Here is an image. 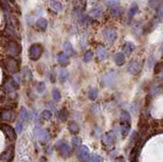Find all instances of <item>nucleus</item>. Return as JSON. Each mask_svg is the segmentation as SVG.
<instances>
[{"mask_svg": "<svg viewBox=\"0 0 163 162\" xmlns=\"http://www.w3.org/2000/svg\"><path fill=\"white\" fill-rule=\"evenodd\" d=\"M42 46L40 44H33L30 48V57H31L32 60H37V59L40 58V56L42 55Z\"/></svg>", "mask_w": 163, "mask_h": 162, "instance_id": "f257e3e1", "label": "nucleus"}, {"mask_svg": "<svg viewBox=\"0 0 163 162\" xmlns=\"http://www.w3.org/2000/svg\"><path fill=\"white\" fill-rule=\"evenodd\" d=\"M91 154H90V150L88 147L82 146L78 151V158L80 162H89Z\"/></svg>", "mask_w": 163, "mask_h": 162, "instance_id": "f03ea898", "label": "nucleus"}, {"mask_svg": "<svg viewBox=\"0 0 163 162\" xmlns=\"http://www.w3.org/2000/svg\"><path fill=\"white\" fill-rule=\"evenodd\" d=\"M56 149H57L63 156H69L70 154V147L65 141H59L56 145Z\"/></svg>", "mask_w": 163, "mask_h": 162, "instance_id": "7ed1b4c3", "label": "nucleus"}, {"mask_svg": "<svg viewBox=\"0 0 163 162\" xmlns=\"http://www.w3.org/2000/svg\"><path fill=\"white\" fill-rule=\"evenodd\" d=\"M1 128H2V130H3V132L5 133V135H6L10 140H12V141H14V140L16 139V131L14 130V128H11L10 126H8V124H3L2 126H1Z\"/></svg>", "mask_w": 163, "mask_h": 162, "instance_id": "20e7f679", "label": "nucleus"}, {"mask_svg": "<svg viewBox=\"0 0 163 162\" xmlns=\"http://www.w3.org/2000/svg\"><path fill=\"white\" fill-rule=\"evenodd\" d=\"M131 131V122H123L120 120V132H121V137L125 138Z\"/></svg>", "mask_w": 163, "mask_h": 162, "instance_id": "39448f33", "label": "nucleus"}, {"mask_svg": "<svg viewBox=\"0 0 163 162\" xmlns=\"http://www.w3.org/2000/svg\"><path fill=\"white\" fill-rule=\"evenodd\" d=\"M5 65H6V68L9 70L10 72H16L18 70V63L14 59L12 58H8L6 61H5Z\"/></svg>", "mask_w": 163, "mask_h": 162, "instance_id": "423d86ee", "label": "nucleus"}, {"mask_svg": "<svg viewBox=\"0 0 163 162\" xmlns=\"http://www.w3.org/2000/svg\"><path fill=\"white\" fill-rule=\"evenodd\" d=\"M104 37H105L106 41L109 43H113L114 40L116 39V33L114 30H106L104 32Z\"/></svg>", "mask_w": 163, "mask_h": 162, "instance_id": "0eeeda50", "label": "nucleus"}, {"mask_svg": "<svg viewBox=\"0 0 163 162\" xmlns=\"http://www.w3.org/2000/svg\"><path fill=\"white\" fill-rule=\"evenodd\" d=\"M135 49H136V46H135L134 44H133V43H131V42L125 43L124 45H123V48H122L123 53L126 54V55H131V54L134 52Z\"/></svg>", "mask_w": 163, "mask_h": 162, "instance_id": "6e6552de", "label": "nucleus"}, {"mask_svg": "<svg viewBox=\"0 0 163 162\" xmlns=\"http://www.w3.org/2000/svg\"><path fill=\"white\" fill-rule=\"evenodd\" d=\"M140 64H139L138 62H136V61H134V62L130 63V65H129V68H127V70H129V72L132 74H138L139 72H140Z\"/></svg>", "mask_w": 163, "mask_h": 162, "instance_id": "1a4fd4ad", "label": "nucleus"}, {"mask_svg": "<svg viewBox=\"0 0 163 162\" xmlns=\"http://www.w3.org/2000/svg\"><path fill=\"white\" fill-rule=\"evenodd\" d=\"M114 142H115V138H114V136H112L111 133H108L107 135H105L104 138H103V143L105 145H107V146L113 145Z\"/></svg>", "mask_w": 163, "mask_h": 162, "instance_id": "9d476101", "label": "nucleus"}, {"mask_svg": "<svg viewBox=\"0 0 163 162\" xmlns=\"http://www.w3.org/2000/svg\"><path fill=\"white\" fill-rule=\"evenodd\" d=\"M58 62L60 63L61 65H66L67 63L69 62V59H68V56H67L66 54L64 52H60V53L58 54Z\"/></svg>", "mask_w": 163, "mask_h": 162, "instance_id": "9b49d317", "label": "nucleus"}, {"mask_svg": "<svg viewBox=\"0 0 163 162\" xmlns=\"http://www.w3.org/2000/svg\"><path fill=\"white\" fill-rule=\"evenodd\" d=\"M50 6L55 10V11H61L63 8L62 4L57 0H50Z\"/></svg>", "mask_w": 163, "mask_h": 162, "instance_id": "f8f14e48", "label": "nucleus"}, {"mask_svg": "<svg viewBox=\"0 0 163 162\" xmlns=\"http://www.w3.org/2000/svg\"><path fill=\"white\" fill-rule=\"evenodd\" d=\"M9 51H10V53L12 54V55H18V53H20V48H18V44L14 42H10L9 43Z\"/></svg>", "mask_w": 163, "mask_h": 162, "instance_id": "ddd939ff", "label": "nucleus"}, {"mask_svg": "<svg viewBox=\"0 0 163 162\" xmlns=\"http://www.w3.org/2000/svg\"><path fill=\"white\" fill-rule=\"evenodd\" d=\"M114 60L117 65H122L124 63V55H123L122 52H118V53L115 54V57H114Z\"/></svg>", "mask_w": 163, "mask_h": 162, "instance_id": "4468645a", "label": "nucleus"}, {"mask_svg": "<svg viewBox=\"0 0 163 162\" xmlns=\"http://www.w3.org/2000/svg\"><path fill=\"white\" fill-rule=\"evenodd\" d=\"M28 119H29V112L26 108H22V110L20 112V122H22L25 124V122Z\"/></svg>", "mask_w": 163, "mask_h": 162, "instance_id": "2eb2a0df", "label": "nucleus"}, {"mask_svg": "<svg viewBox=\"0 0 163 162\" xmlns=\"http://www.w3.org/2000/svg\"><path fill=\"white\" fill-rule=\"evenodd\" d=\"M138 155H139V148L138 147H135L134 149L131 152L130 155V161L131 162H137V159H138Z\"/></svg>", "mask_w": 163, "mask_h": 162, "instance_id": "dca6fc26", "label": "nucleus"}, {"mask_svg": "<svg viewBox=\"0 0 163 162\" xmlns=\"http://www.w3.org/2000/svg\"><path fill=\"white\" fill-rule=\"evenodd\" d=\"M63 48H64V53L66 54L67 56H68V55H72V54H74V48H72V44H70L69 42H65Z\"/></svg>", "mask_w": 163, "mask_h": 162, "instance_id": "f3484780", "label": "nucleus"}, {"mask_svg": "<svg viewBox=\"0 0 163 162\" xmlns=\"http://www.w3.org/2000/svg\"><path fill=\"white\" fill-rule=\"evenodd\" d=\"M68 131L74 135L78 132V126L74 122H70L68 124Z\"/></svg>", "mask_w": 163, "mask_h": 162, "instance_id": "a211bd4d", "label": "nucleus"}, {"mask_svg": "<svg viewBox=\"0 0 163 162\" xmlns=\"http://www.w3.org/2000/svg\"><path fill=\"white\" fill-rule=\"evenodd\" d=\"M36 25H37V27H38L39 29H41V30H45V29H46V28H47L48 23H47V20H45V18H39Z\"/></svg>", "mask_w": 163, "mask_h": 162, "instance_id": "6ab92c4d", "label": "nucleus"}, {"mask_svg": "<svg viewBox=\"0 0 163 162\" xmlns=\"http://www.w3.org/2000/svg\"><path fill=\"white\" fill-rule=\"evenodd\" d=\"M98 57H99V59H104L106 57V54H107V52H106V49L104 47H99L98 48Z\"/></svg>", "mask_w": 163, "mask_h": 162, "instance_id": "aec40b11", "label": "nucleus"}, {"mask_svg": "<svg viewBox=\"0 0 163 162\" xmlns=\"http://www.w3.org/2000/svg\"><path fill=\"white\" fill-rule=\"evenodd\" d=\"M72 147H74V148H78V147H80V144H82V139L76 137V136H74L72 140Z\"/></svg>", "mask_w": 163, "mask_h": 162, "instance_id": "412c9836", "label": "nucleus"}, {"mask_svg": "<svg viewBox=\"0 0 163 162\" xmlns=\"http://www.w3.org/2000/svg\"><path fill=\"white\" fill-rule=\"evenodd\" d=\"M101 14H102V11H101L100 8H94V9H92L91 10L90 16H91L92 18H98L99 16H101Z\"/></svg>", "mask_w": 163, "mask_h": 162, "instance_id": "4be33fe9", "label": "nucleus"}, {"mask_svg": "<svg viewBox=\"0 0 163 162\" xmlns=\"http://www.w3.org/2000/svg\"><path fill=\"white\" fill-rule=\"evenodd\" d=\"M41 116H42L43 119L45 120H49L50 118H51L52 116V112L51 110H48V109H46V110H44L42 112V114H41Z\"/></svg>", "mask_w": 163, "mask_h": 162, "instance_id": "5701e85b", "label": "nucleus"}, {"mask_svg": "<svg viewBox=\"0 0 163 162\" xmlns=\"http://www.w3.org/2000/svg\"><path fill=\"white\" fill-rule=\"evenodd\" d=\"M120 120L123 122H131V115L127 111H122L120 113Z\"/></svg>", "mask_w": 163, "mask_h": 162, "instance_id": "b1692460", "label": "nucleus"}, {"mask_svg": "<svg viewBox=\"0 0 163 162\" xmlns=\"http://www.w3.org/2000/svg\"><path fill=\"white\" fill-rule=\"evenodd\" d=\"M39 136H40L41 141H48V139H49V135H48V132H47V131H45V130H42V131L40 132V134H39Z\"/></svg>", "mask_w": 163, "mask_h": 162, "instance_id": "393cba45", "label": "nucleus"}, {"mask_svg": "<svg viewBox=\"0 0 163 162\" xmlns=\"http://www.w3.org/2000/svg\"><path fill=\"white\" fill-rule=\"evenodd\" d=\"M1 117H2L3 120H11L14 118V116H12L10 111H4V112L2 113V115H1Z\"/></svg>", "mask_w": 163, "mask_h": 162, "instance_id": "a878e982", "label": "nucleus"}, {"mask_svg": "<svg viewBox=\"0 0 163 162\" xmlns=\"http://www.w3.org/2000/svg\"><path fill=\"white\" fill-rule=\"evenodd\" d=\"M97 96H98V91H97V89H91V90L89 91V98L91 100H95L97 98Z\"/></svg>", "mask_w": 163, "mask_h": 162, "instance_id": "bb28decb", "label": "nucleus"}, {"mask_svg": "<svg viewBox=\"0 0 163 162\" xmlns=\"http://www.w3.org/2000/svg\"><path fill=\"white\" fill-rule=\"evenodd\" d=\"M90 160H91V162H103V157L97 155V154H93L92 157H90Z\"/></svg>", "mask_w": 163, "mask_h": 162, "instance_id": "cd10ccee", "label": "nucleus"}, {"mask_svg": "<svg viewBox=\"0 0 163 162\" xmlns=\"http://www.w3.org/2000/svg\"><path fill=\"white\" fill-rule=\"evenodd\" d=\"M67 77H68V74H67L66 70H60V74H59V80H60L61 82H64V81H66Z\"/></svg>", "mask_w": 163, "mask_h": 162, "instance_id": "c85d7f7f", "label": "nucleus"}, {"mask_svg": "<svg viewBox=\"0 0 163 162\" xmlns=\"http://www.w3.org/2000/svg\"><path fill=\"white\" fill-rule=\"evenodd\" d=\"M137 12H138V5L134 4L132 7H131L130 12H129V16H130V18H133V16H134L135 14H137Z\"/></svg>", "mask_w": 163, "mask_h": 162, "instance_id": "c756f323", "label": "nucleus"}, {"mask_svg": "<svg viewBox=\"0 0 163 162\" xmlns=\"http://www.w3.org/2000/svg\"><path fill=\"white\" fill-rule=\"evenodd\" d=\"M53 99L55 101H59L61 99V95H60V92L57 90V89H54L53 90Z\"/></svg>", "mask_w": 163, "mask_h": 162, "instance_id": "7c9ffc66", "label": "nucleus"}, {"mask_svg": "<svg viewBox=\"0 0 163 162\" xmlns=\"http://www.w3.org/2000/svg\"><path fill=\"white\" fill-rule=\"evenodd\" d=\"M118 1L119 0H106V4H107L108 6L115 7L118 5Z\"/></svg>", "mask_w": 163, "mask_h": 162, "instance_id": "2f4dec72", "label": "nucleus"}, {"mask_svg": "<svg viewBox=\"0 0 163 162\" xmlns=\"http://www.w3.org/2000/svg\"><path fill=\"white\" fill-rule=\"evenodd\" d=\"M92 56H93L92 51H87L85 54V56H84V61H85V62H89V61L92 59Z\"/></svg>", "mask_w": 163, "mask_h": 162, "instance_id": "473e14b6", "label": "nucleus"}, {"mask_svg": "<svg viewBox=\"0 0 163 162\" xmlns=\"http://www.w3.org/2000/svg\"><path fill=\"white\" fill-rule=\"evenodd\" d=\"M149 4L151 7H153L154 9H156L157 7L160 5V1H159V0H151V1L149 2Z\"/></svg>", "mask_w": 163, "mask_h": 162, "instance_id": "72a5a7b5", "label": "nucleus"}, {"mask_svg": "<svg viewBox=\"0 0 163 162\" xmlns=\"http://www.w3.org/2000/svg\"><path fill=\"white\" fill-rule=\"evenodd\" d=\"M119 14H120V9H119L117 6L112 7V16H118Z\"/></svg>", "mask_w": 163, "mask_h": 162, "instance_id": "f704fd0d", "label": "nucleus"}, {"mask_svg": "<svg viewBox=\"0 0 163 162\" xmlns=\"http://www.w3.org/2000/svg\"><path fill=\"white\" fill-rule=\"evenodd\" d=\"M22 128H24V124H22V122H20V120H18V122H16V130H18V134L22 133Z\"/></svg>", "mask_w": 163, "mask_h": 162, "instance_id": "c9c22d12", "label": "nucleus"}, {"mask_svg": "<svg viewBox=\"0 0 163 162\" xmlns=\"http://www.w3.org/2000/svg\"><path fill=\"white\" fill-rule=\"evenodd\" d=\"M59 117H60V119L62 120V122H64V120L66 119L67 115L65 114V110H64V109H62V110L59 112Z\"/></svg>", "mask_w": 163, "mask_h": 162, "instance_id": "e433bc0d", "label": "nucleus"}, {"mask_svg": "<svg viewBox=\"0 0 163 162\" xmlns=\"http://www.w3.org/2000/svg\"><path fill=\"white\" fill-rule=\"evenodd\" d=\"M37 90H38V92H39V93H42L43 91L45 90V84H44V83H39L38 88H37Z\"/></svg>", "mask_w": 163, "mask_h": 162, "instance_id": "4c0bfd02", "label": "nucleus"}, {"mask_svg": "<svg viewBox=\"0 0 163 162\" xmlns=\"http://www.w3.org/2000/svg\"><path fill=\"white\" fill-rule=\"evenodd\" d=\"M161 70H162V63H157L155 65V72L158 74L159 72H161Z\"/></svg>", "mask_w": 163, "mask_h": 162, "instance_id": "58836bf2", "label": "nucleus"}, {"mask_svg": "<svg viewBox=\"0 0 163 162\" xmlns=\"http://www.w3.org/2000/svg\"><path fill=\"white\" fill-rule=\"evenodd\" d=\"M114 162H125V161H124V158L121 157V156H119L118 158H116L115 161H114Z\"/></svg>", "mask_w": 163, "mask_h": 162, "instance_id": "ea45409f", "label": "nucleus"}, {"mask_svg": "<svg viewBox=\"0 0 163 162\" xmlns=\"http://www.w3.org/2000/svg\"><path fill=\"white\" fill-rule=\"evenodd\" d=\"M22 162H32V160L30 159V158H24V159L22 160Z\"/></svg>", "mask_w": 163, "mask_h": 162, "instance_id": "a19ab883", "label": "nucleus"}]
</instances>
